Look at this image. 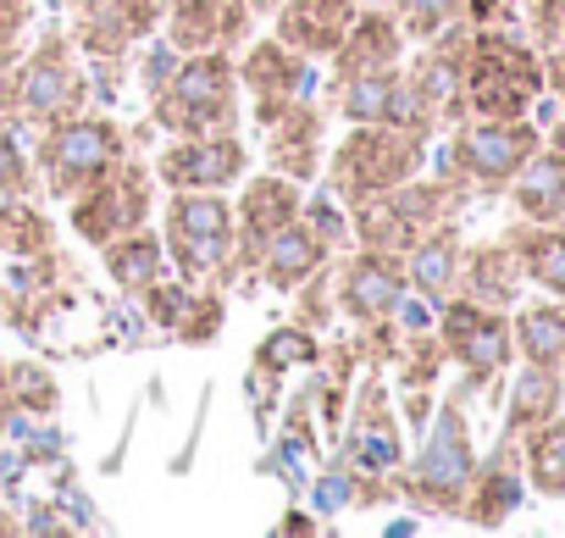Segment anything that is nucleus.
I'll return each instance as SVG.
<instances>
[{
  "mask_svg": "<svg viewBox=\"0 0 565 538\" xmlns=\"http://www.w3.org/2000/svg\"><path fill=\"white\" fill-rule=\"evenodd\" d=\"M438 339H444V356L466 372V389L493 383V378L515 361V339H510L504 312L477 306V300H466V295H449V300L438 306Z\"/></svg>",
  "mask_w": 565,
  "mask_h": 538,
  "instance_id": "dca6fc26",
  "label": "nucleus"
},
{
  "mask_svg": "<svg viewBox=\"0 0 565 538\" xmlns=\"http://www.w3.org/2000/svg\"><path fill=\"white\" fill-rule=\"evenodd\" d=\"M260 0H167V18H161V40L178 56L194 51H222L238 56L255 29H260Z\"/></svg>",
  "mask_w": 565,
  "mask_h": 538,
  "instance_id": "a211bd4d",
  "label": "nucleus"
},
{
  "mask_svg": "<svg viewBox=\"0 0 565 538\" xmlns=\"http://www.w3.org/2000/svg\"><path fill=\"white\" fill-rule=\"evenodd\" d=\"M100 266H106V278L128 295V300H139L156 278H167V244H161V228H134V233H122V239H111V244H100Z\"/></svg>",
  "mask_w": 565,
  "mask_h": 538,
  "instance_id": "bb28decb",
  "label": "nucleus"
},
{
  "mask_svg": "<svg viewBox=\"0 0 565 538\" xmlns=\"http://www.w3.org/2000/svg\"><path fill=\"white\" fill-rule=\"evenodd\" d=\"M537 150H543V128L532 117H460L444 145V172L460 178L466 189L499 194Z\"/></svg>",
  "mask_w": 565,
  "mask_h": 538,
  "instance_id": "1a4fd4ad",
  "label": "nucleus"
},
{
  "mask_svg": "<svg viewBox=\"0 0 565 538\" xmlns=\"http://www.w3.org/2000/svg\"><path fill=\"white\" fill-rule=\"evenodd\" d=\"M460 255H466V244H460L455 217H449V222H438V228H427V233L405 250V278H411V295H422L427 306H444V300L455 295V278H460Z\"/></svg>",
  "mask_w": 565,
  "mask_h": 538,
  "instance_id": "a878e982",
  "label": "nucleus"
},
{
  "mask_svg": "<svg viewBox=\"0 0 565 538\" xmlns=\"http://www.w3.org/2000/svg\"><path fill=\"white\" fill-rule=\"evenodd\" d=\"M0 532H23V521H18V516H12L7 505H0Z\"/></svg>",
  "mask_w": 565,
  "mask_h": 538,
  "instance_id": "a18cd8bd",
  "label": "nucleus"
},
{
  "mask_svg": "<svg viewBox=\"0 0 565 538\" xmlns=\"http://www.w3.org/2000/svg\"><path fill=\"white\" fill-rule=\"evenodd\" d=\"M411 295V278H405V255L394 250H372V244H355L333 261V306L344 323L355 328H377V323H394L399 300Z\"/></svg>",
  "mask_w": 565,
  "mask_h": 538,
  "instance_id": "2eb2a0df",
  "label": "nucleus"
},
{
  "mask_svg": "<svg viewBox=\"0 0 565 538\" xmlns=\"http://www.w3.org/2000/svg\"><path fill=\"white\" fill-rule=\"evenodd\" d=\"M34 189H40V172H34L29 139L18 123L0 117V194H34Z\"/></svg>",
  "mask_w": 565,
  "mask_h": 538,
  "instance_id": "4c0bfd02",
  "label": "nucleus"
},
{
  "mask_svg": "<svg viewBox=\"0 0 565 538\" xmlns=\"http://www.w3.org/2000/svg\"><path fill=\"white\" fill-rule=\"evenodd\" d=\"M361 7H394V0H361Z\"/></svg>",
  "mask_w": 565,
  "mask_h": 538,
  "instance_id": "09e8293b",
  "label": "nucleus"
},
{
  "mask_svg": "<svg viewBox=\"0 0 565 538\" xmlns=\"http://www.w3.org/2000/svg\"><path fill=\"white\" fill-rule=\"evenodd\" d=\"M466 183L460 178H449V172H438V178H411V183H399V189H383V194H372V200H361V205H344L350 211V239L355 244H372V250H394V255H405L427 228H438V222H449L466 200Z\"/></svg>",
  "mask_w": 565,
  "mask_h": 538,
  "instance_id": "6e6552de",
  "label": "nucleus"
},
{
  "mask_svg": "<svg viewBox=\"0 0 565 538\" xmlns=\"http://www.w3.org/2000/svg\"><path fill=\"white\" fill-rule=\"evenodd\" d=\"M84 106H95V89L67 29H45L29 51H18L0 67V117L18 123L23 134H40L45 123Z\"/></svg>",
  "mask_w": 565,
  "mask_h": 538,
  "instance_id": "f257e3e1",
  "label": "nucleus"
},
{
  "mask_svg": "<svg viewBox=\"0 0 565 538\" xmlns=\"http://www.w3.org/2000/svg\"><path fill=\"white\" fill-rule=\"evenodd\" d=\"M466 23L504 29V23H515V0H466Z\"/></svg>",
  "mask_w": 565,
  "mask_h": 538,
  "instance_id": "79ce46f5",
  "label": "nucleus"
},
{
  "mask_svg": "<svg viewBox=\"0 0 565 538\" xmlns=\"http://www.w3.org/2000/svg\"><path fill=\"white\" fill-rule=\"evenodd\" d=\"M433 134L427 128H399V123H344V139L328 150V194L339 205H361L383 189L411 183L427 167Z\"/></svg>",
  "mask_w": 565,
  "mask_h": 538,
  "instance_id": "20e7f679",
  "label": "nucleus"
},
{
  "mask_svg": "<svg viewBox=\"0 0 565 538\" xmlns=\"http://www.w3.org/2000/svg\"><path fill=\"white\" fill-rule=\"evenodd\" d=\"M559 45H565V12H559Z\"/></svg>",
  "mask_w": 565,
  "mask_h": 538,
  "instance_id": "8fccbe9b",
  "label": "nucleus"
},
{
  "mask_svg": "<svg viewBox=\"0 0 565 538\" xmlns=\"http://www.w3.org/2000/svg\"><path fill=\"white\" fill-rule=\"evenodd\" d=\"M306 367H322V339L306 328V323H289V328H271L260 345H255V372L266 378H289V372H306Z\"/></svg>",
  "mask_w": 565,
  "mask_h": 538,
  "instance_id": "72a5a7b5",
  "label": "nucleus"
},
{
  "mask_svg": "<svg viewBox=\"0 0 565 538\" xmlns=\"http://www.w3.org/2000/svg\"><path fill=\"white\" fill-rule=\"evenodd\" d=\"M12 372V400H18V416H34V422H51L62 411V383L51 367L40 361H7Z\"/></svg>",
  "mask_w": 565,
  "mask_h": 538,
  "instance_id": "f704fd0d",
  "label": "nucleus"
},
{
  "mask_svg": "<svg viewBox=\"0 0 565 538\" xmlns=\"http://www.w3.org/2000/svg\"><path fill=\"white\" fill-rule=\"evenodd\" d=\"M150 123L161 139L183 134H238L244 123V89H238V62L222 51H194L178 56L167 84L145 101Z\"/></svg>",
  "mask_w": 565,
  "mask_h": 538,
  "instance_id": "7ed1b4c3",
  "label": "nucleus"
},
{
  "mask_svg": "<svg viewBox=\"0 0 565 538\" xmlns=\"http://www.w3.org/2000/svg\"><path fill=\"white\" fill-rule=\"evenodd\" d=\"M34 29V0H0V67H7Z\"/></svg>",
  "mask_w": 565,
  "mask_h": 538,
  "instance_id": "ea45409f",
  "label": "nucleus"
},
{
  "mask_svg": "<svg viewBox=\"0 0 565 538\" xmlns=\"http://www.w3.org/2000/svg\"><path fill=\"white\" fill-rule=\"evenodd\" d=\"M510 339H515V356L532 361V367H565V300H526L515 317H510Z\"/></svg>",
  "mask_w": 565,
  "mask_h": 538,
  "instance_id": "c756f323",
  "label": "nucleus"
},
{
  "mask_svg": "<svg viewBox=\"0 0 565 538\" xmlns=\"http://www.w3.org/2000/svg\"><path fill=\"white\" fill-rule=\"evenodd\" d=\"M355 12H361V0H277L266 18H271V40H282L311 62H328L339 40L350 34Z\"/></svg>",
  "mask_w": 565,
  "mask_h": 538,
  "instance_id": "5701e85b",
  "label": "nucleus"
},
{
  "mask_svg": "<svg viewBox=\"0 0 565 538\" xmlns=\"http://www.w3.org/2000/svg\"><path fill=\"white\" fill-rule=\"evenodd\" d=\"M56 7H84V0H56Z\"/></svg>",
  "mask_w": 565,
  "mask_h": 538,
  "instance_id": "3c124183",
  "label": "nucleus"
},
{
  "mask_svg": "<svg viewBox=\"0 0 565 538\" xmlns=\"http://www.w3.org/2000/svg\"><path fill=\"white\" fill-rule=\"evenodd\" d=\"M504 239L521 255L526 284H537L543 295L565 300V222H515Z\"/></svg>",
  "mask_w": 565,
  "mask_h": 538,
  "instance_id": "c85d7f7f",
  "label": "nucleus"
},
{
  "mask_svg": "<svg viewBox=\"0 0 565 538\" xmlns=\"http://www.w3.org/2000/svg\"><path fill=\"white\" fill-rule=\"evenodd\" d=\"M322 106L339 123H399V128H427L433 134V123L411 101L405 62L388 67V73H361V78H344V84H322Z\"/></svg>",
  "mask_w": 565,
  "mask_h": 538,
  "instance_id": "412c9836",
  "label": "nucleus"
},
{
  "mask_svg": "<svg viewBox=\"0 0 565 538\" xmlns=\"http://www.w3.org/2000/svg\"><path fill=\"white\" fill-rule=\"evenodd\" d=\"M543 89L565 101V51H548L543 56Z\"/></svg>",
  "mask_w": 565,
  "mask_h": 538,
  "instance_id": "c03bdc74",
  "label": "nucleus"
},
{
  "mask_svg": "<svg viewBox=\"0 0 565 538\" xmlns=\"http://www.w3.org/2000/svg\"><path fill=\"white\" fill-rule=\"evenodd\" d=\"M150 217H156V172H150V161L139 150H128V161L111 167L100 183H89L78 200H67V228L89 250L145 228Z\"/></svg>",
  "mask_w": 565,
  "mask_h": 538,
  "instance_id": "9b49d317",
  "label": "nucleus"
},
{
  "mask_svg": "<svg viewBox=\"0 0 565 538\" xmlns=\"http://www.w3.org/2000/svg\"><path fill=\"white\" fill-rule=\"evenodd\" d=\"M521 284H526V273H521V255H515L510 239H493V244H477V250L460 255L455 295H466V300H477V306L504 312V306L521 300Z\"/></svg>",
  "mask_w": 565,
  "mask_h": 538,
  "instance_id": "393cba45",
  "label": "nucleus"
},
{
  "mask_svg": "<svg viewBox=\"0 0 565 538\" xmlns=\"http://www.w3.org/2000/svg\"><path fill=\"white\" fill-rule=\"evenodd\" d=\"M548 145H554V150H565V117H559V123L548 128Z\"/></svg>",
  "mask_w": 565,
  "mask_h": 538,
  "instance_id": "49530a36",
  "label": "nucleus"
},
{
  "mask_svg": "<svg viewBox=\"0 0 565 538\" xmlns=\"http://www.w3.org/2000/svg\"><path fill=\"white\" fill-rule=\"evenodd\" d=\"M0 317H7V278H0Z\"/></svg>",
  "mask_w": 565,
  "mask_h": 538,
  "instance_id": "de8ad7c7",
  "label": "nucleus"
},
{
  "mask_svg": "<svg viewBox=\"0 0 565 538\" xmlns=\"http://www.w3.org/2000/svg\"><path fill=\"white\" fill-rule=\"evenodd\" d=\"M306 211V183L282 178V172H255L238 183V200H233V261H227V289L233 284H249L260 250L289 228L295 217Z\"/></svg>",
  "mask_w": 565,
  "mask_h": 538,
  "instance_id": "ddd939ff",
  "label": "nucleus"
},
{
  "mask_svg": "<svg viewBox=\"0 0 565 538\" xmlns=\"http://www.w3.org/2000/svg\"><path fill=\"white\" fill-rule=\"evenodd\" d=\"M521 450V472L543 499H565V411H554L548 422H537L532 433L515 439Z\"/></svg>",
  "mask_w": 565,
  "mask_h": 538,
  "instance_id": "2f4dec72",
  "label": "nucleus"
},
{
  "mask_svg": "<svg viewBox=\"0 0 565 538\" xmlns=\"http://www.w3.org/2000/svg\"><path fill=\"white\" fill-rule=\"evenodd\" d=\"M161 18H167V0H84L73 7V45L84 62H100V56H134L139 45H150L161 34Z\"/></svg>",
  "mask_w": 565,
  "mask_h": 538,
  "instance_id": "6ab92c4d",
  "label": "nucleus"
},
{
  "mask_svg": "<svg viewBox=\"0 0 565 538\" xmlns=\"http://www.w3.org/2000/svg\"><path fill=\"white\" fill-rule=\"evenodd\" d=\"M255 134H260V167L266 172H282L295 183L322 178V161H328V106H322V95L289 106L282 117H271Z\"/></svg>",
  "mask_w": 565,
  "mask_h": 538,
  "instance_id": "aec40b11",
  "label": "nucleus"
},
{
  "mask_svg": "<svg viewBox=\"0 0 565 538\" xmlns=\"http://www.w3.org/2000/svg\"><path fill=\"white\" fill-rule=\"evenodd\" d=\"M543 95V56L510 29H477L466 40L460 101L466 117H526Z\"/></svg>",
  "mask_w": 565,
  "mask_h": 538,
  "instance_id": "423d86ee",
  "label": "nucleus"
},
{
  "mask_svg": "<svg viewBox=\"0 0 565 538\" xmlns=\"http://www.w3.org/2000/svg\"><path fill=\"white\" fill-rule=\"evenodd\" d=\"M521 494H526V472L515 466V439L499 433V450L488 461H477V477H471V488L460 499V516L471 527H499V521L515 516Z\"/></svg>",
  "mask_w": 565,
  "mask_h": 538,
  "instance_id": "b1692460",
  "label": "nucleus"
},
{
  "mask_svg": "<svg viewBox=\"0 0 565 538\" xmlns=\"http://www.w3.org/2000/svg\"><path fill=\"white\" fill-rule=\"evenodd\" d=\"M405 51H411V40H405L399 18L388 7H361L350 34L339 40V51L328 56L322 84H344V78H361V73H388V67L405 62Z\"/></svg>",
  "mask_w": 565,
  "mask_h": 538,
  "instance_id": "4be33fe9",
  "label": "nucleus"
},
{
  "mask_svg": "<svg viewBox=\"0 0 565 538\" xmlns=\"http://www.w3.org/2000/svg\"><path fill=\"white\" fill-rule=\"evenodd\" d=\"M339 250H350V211L333 194H317V200H306V211L289 228L260 250L249 284H266L277 295H295L311 273H322Z\"/></svg>",
  "mask_w": 565,
  "mask_h": 538,
  "instance_id": "9d476101",
  "label": "nucleus"
},
{
  "mask_svg": "<svg viewBox=\"0 0 565 538\" xmlns=\"http://www.w3.org/2000/svg\"><path fill=\"white\" fill-rule=\"evenodd\" d=\"M388 12L399 18L405 40H411V45H422V40H433V34H444L449 23H460V18H466V0H394Z\"/></svg>",
  "mask_w": 565,
  "mask_h": 538,
  "instance_id": "e433bc0d",
  "label": "nucleus"
},
{
  "mask_svg": "<svg viewBox=\"0 0 565 538\" xmlns=\"http://www.w3.org/2000/svg\"><path fill=\"white\" fill-rule=\"evenodd\" d=\"M172 62H178V51L167 45V40H156L145 56H139V89H145V101L167 84V73H172Z\"/></svg>",
  "mask_w": 565,
  "mask_h": 538,
  "instance_id": "a19ab883",
  "label": "nucleus"
},
{
  "mask_svg": "<svg viewBox=\"0 0 565 538\" xmlns=\"http://www.w3.org/2000/svg\"><path fill=\"white\" fill-rule=\"evenodd\" d=\"M344 466L366 472V477H394L399 461H405V439H399V416H394V394L383 383V372L372 367L361 378V389L350 394L344 405V422H339V455Z\"/></svg>",
  "mask_w": 565,
  "mask_h": 538,
  "instance_id": "4468645a",
  "label": "nucleus"
},
{
  "mask_svg": "<svg viewBox=\"0 0 565 538\" xmlns=\"http://www.w3.org/2000/svg\"><path fill=\"white\" fill-rule=\"evenodd\" d=\"M559 400H565V383H559V372L554 367H521L515 378H510V400H504V439H521V433H532L537 422H548L554 411H559Z\"/></svg>",
  "mask_w": 565,
  "mask_h": 538,
  "instance_id": "7c9ffc66",
  "label": "nucleus"
},
{
  "mask_svg": "<svg viewBox=\"0 0 565 538\" xmlns=\"http://www.w3.org/2000/svg\"><path fill=\"white\" fill-rule=\"evenodd\" d=\"M56 244V222L45 217V205L34 194H0V255H45Z\"/></svg>",
  "mask_w": 565,
  "mask_h": 538,
  "instance_id": "473e14b6",
  "label": "nucleus"
},
{
  "mask_svg": "<svg viewBox=\"0 0 565 538\" xmlns=\"http://www.w3.org/2000/svg\"><path fill=\"white\" fill-rule=\"evenodd\" d=\"M295 306H300V323H306L311 334H328V323L339 317V306H333V261L295 289Z\"/></svg>",
  "mask_w": 565,
  "mask_h": 538,
  "instance_id": "58836bf2",
  "label": "nucleus"
},
{
  "mask_svg": "<svg viewBox=\"0 0 565 538\" xmlns=\"http://www.w3.org/2000/svg\"><path fill=\"white\" fill-rule=\"evenodd\" d=\"M271 7H277V0H260V12H271Z\"/></svg>",
  "mask_w": 565,
  "mask_h": 538,
  "instance_id": "603ef678",
  "label": "nucleus"
},
{
  "mask_svg": "<svg viewBox=\"0 0 565 538\" xmlns=\"http://www.w3.org/2000/svg\"><path fill=\"white\" fill-rule=\"evenodd\" d=\"M249 145L238 134H183V139H161V150L150 156L156 183L172 189H238L249 178Z\"/></svg>",
  "mask_w": 565,
  "mask_h": 538,
  "instance_id": "f3484780",
  "label": "nucleus"
},
{
  "mask_svg": "<svg viewBox=\"0 0 565 538\" xmlns=\"http://www.w3.org/2000/svg\"><path fill=\"white\" fill-rule=\"evenodd\" d=\"M29 156H34V172H40V189L45 200L67 205L78 200L89 183H100L111 167L128 161V128L100 112V106H84V112H67L56 123H45L40 134H29Z\"/></svg>",
  "mask_w": 565,
  "mask_h": 538,
  "instance_id": "f03ea898",
  "label": "nucleus"
},
{
  "mask_svg": "<svg viewBox=\"0 0 565 538\" xmlns=\"http://www.w3.org/2000/svg\"><path fill=\"white\" fill-rule=\"evenodd\" d=\"M222 317H227L222 289L216 284H194L189 300H183V312H178V323H172V339L178 345H211L222 334Z\"/></svg>",
  "mask_w": 565,
  "mask_h": 538,
  "instance_id": "c9c22d12",
  "label": "nucleus"
},
{
  "mask_svg": "<svg viewBox=\"0 0 565 538\" xmlns=\"http://www.w3.org/2000/svg\"><path fill=\"white\" fill-rule=\"evenodd\" d=\"M521 222H565V150H537L510 183Z\"/></svg>",
  "mask_w": 565,
  "mask_h": 538,
  "instance_id": "cd10ccee",
  "label": "nucleus"
},
{
  "mask_svg": "<svg viewBox=\"0 0 565 538\" xmlns=\"http://www.w3.org/2000/svg\"><path fill=\"white\" fill-rule=\"evenodd\" d=\"M238 89H244V117L255 128H266L271 117H282L300 101H317L322 95V62L289 51L282 40H249L238 56Z\"/></svg>",
  "mask_w": 565,
  "mask_h": 538,
  "instance_id": "f8f14e48",
  "label": "nucleus"
},
{
  "mask_svg": "<svg viewBox=\"0 0 565 538\" xmlns=\"http://www.w3.org/2000/svg\"><path fill=\"white\" fill-rule=\"evenodd\" d=\"M12 428H18V400H12V372L0 361V444L12 439Z\"/></svg>",
  "mask_w": 565,
  "mask_h": 538,
  "instance_id": "37998d69",
  "label": "nucleus"
},
{
  "mask_svg": "<svg viewBox=\"0 0 565 538\" xmlns=\"http://www.w3.org/2000/svg\"><path fill=\"white\" fill-rule=\"evenodd\" d=\"M477 477V444H471V422L460 394L438 400L427 428H422V450L411 461H399L394 472V499L427 510V516H460V499Z\"/></svg>",
  "mask_w": 565,
  "mask_h": 538,
  "instance_id": "39448f33",
  "label": "nucleus"
},
{
  "mask_svg": "<svg viewBox=\"0 0 565 538\" xmlns=\"http://www.w3.org/2000/svg\"><path fill=\"white\" fill-rule=\"evenodd\" d=\"M161 244L183 284H216L227 289L233 261V200L222 189H172L161 211Z\"/></svg>",
  "mask_w": 565,
  "mask_h": 538,
  "instance_id": "0eeeda50",
  "label": "nucleus"
}]
</instances>
